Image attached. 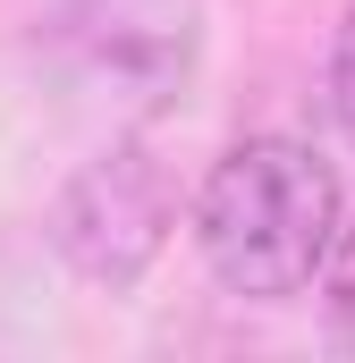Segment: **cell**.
Instances as JSON below:
<instances>
[{
    "label": "cell",
    "instance_id": "1",
    "mask_svg": "<svg viewBox=\"0 0 355 363\" xmlns=\"http://www.w3.org/2000/svg\"><path fill=\"white\" fill-rule=\"evenodd\" d=\"M339 237V178L296 135H246L195 194V245L229 296H305Z\"/></svg>",
    "mask_w": 355,
    "mask_h": 363
},
{
    "label": "cell",
    "instance_id": "2",
    "mask_svg": "<svg viewBox=\"0 0 355 363\" xmlns=\"http://www.w3.org/2000/svg\"><path fill=\"white\" fill-rule=\"evenodd\" d=\"M170 228H178V186L144 144H110L102 161H85L51 211L60 262L93 287H136L153 271V254L170 245Z\"/></svg>",
    "mask_w": 355,
    "mask_h": 363
},
{
    "label": "cell",
    "instance_id": "3",
    "mask_svg": "<svg viewBox=\"0 0 355 363\" xmlns=\"http://www.w3.org/2000/svg\"><path fill=\"white\" fill-rule=\"evenodd\" d=\"M60 51L77 85L127 110H170L203 60V0H68Z\"/></svg>",
    "mask_w": 355,
    "mask_h": 363
},
{
    "label": "cell",
    "instance_id": "4",
    "mask_svg": "<svg viewBox=\"0 0 355 363\" xmlns=\"http://www.w3.org/2000/svg\"><path fill=\"white\" fill-rule=\"evenodd\" d=\"M322 321H330V338L355 355V220L330 237V262H322Z\"/></svg>",
    "mask_w": 355,
    "mask_h": 363
},
{
    "label": "cell",
    "instance_id": "5",
    "mask_svg": "<svg viewBox=\"0 0 355 363\" xmlns=\"http://www.w3.org/2000/svg\"><path fill=\"white\" fill-rule=\"evenodd\" d=\"M330 118H339V135L355 144V9L339 17V34H330Z\"/></svg>",
    "mask_w": 355,
    "mask_h": 363
}]
</instances>
